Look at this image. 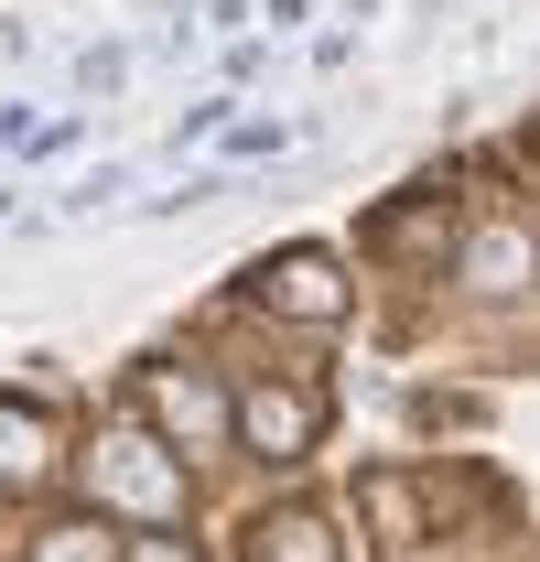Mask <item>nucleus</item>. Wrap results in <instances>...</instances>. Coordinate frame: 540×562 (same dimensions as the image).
I'll use <instances>...</instances> for the list:
<instances>
[{
  "mask_svg": "<svg viewBox=\"0 0 540 562\" xmlns=\"http://www.w3.org/2000/svg\"><path fill=\"white\" fill-rule=\"evenodd\" d=\"M109 195H131V162H98V173H87V184L66 195V216H98Z\"/></svg>",
  "mask_w": 540,
  "mask_h": 562,
  "instance_id": "11",
  "label": "nucleus"
},
{
  "mask_svg": "<svg viewBox=\"0 0 540 562\" xmlns=\"http://www.w3.org/2000/svg\"><path fill=\"white\" fill-rule=\"evenodd\" d=\"M227 443H249L260 465H303V454L325 443V390H303V379H249V390L227 401Z\"/></svg>",
  "mask_w": 540,
  "mask_h": 562,
  "instance_id": "2",
  "label": "nucleus"
},
{
  "mask_svg": "<svg viewBox=\"0 0 540 562\" xmlns=\"http://www.w3.org/2000/svg\"><path fill=\"white\" fill-rule=\"evenodd\" d=\"M22 562H120V530H109V508H76V519H44Z\"/></svg>",
  "mask_w": 540,
  "mask_h": 562,
  "instance_id": "9",
  "label": "nucleus"
},
{
  "mask_svg": "<svg viewBox=\"0 0 540 562\" xmlns=\"http://www.w3.org/2000/svg\"><path fill=\"white\" fill-rule=\"evenodd\" d=\"M44 476H55V422L0 401V497H33Z\"/></svg>",
  "mask_w": 540,
  "mask_h": 562,
  "instance_id": "7",
  "label": "nucleus"
},
{
  "mask_svg": "<svg viewBox=\"0 0 540 562\" xmlns=\"http://www.w3.org/2000/svg\"><path fill=\"white\" fill-rule=\"evenodd\" d=\"M140 412H151V443L162 454H216L227 443V390L205 368H151L140 379Z\"/></svg>",
  "mask_w": 540,
  "mask_h": 562,
  "instance_id": "4",
  "label": "nucleus"
},
{
  "mask_svg": "<svg viewBox=\"0 0 540 562\" xmlns=\"http://www.w3.org/2000/svg\"><path fill=\"white\" fill-rule=\"evenodd\" d=\"M249 303L281 314V325H346L357 281H346L336 249H281V260H249Z\"/></svg>",
  "mask_w": 540,
  "mask_h": 562,
  "instance_id": "3",
  "label": "nucleus"
},
{
  "mask_svg": "<svg viewBox=\"0 0 540 562\" xmlns=\"http://www.w3.org/2000/svg\"><path fill=\"white\" fill-rule=\"evenodd\" d=\"M454 281H465V292H530V227L497 216V227L454 238Z\"/></svg>",
  "mask_w": 540,
  "mask_h": 562,
  "instance_id": "6",
  "label": "nucleus"
},
{
  "mask_svg": "<svg viewBox=\"0 0 540 562\" xmlns=\"http://www.w3.org/2000/svg\"><path fill=\"white\" fill-rule=\"evenodd\" d=\"M368 238H379V249H410V260H443V249H454V206H443V195H432V206H401V216H379Z\"/></svg>",
  "mask_w": 540,
  "mask_h": 562,
  "instance_id": "10",
  "label": "nucleus"
},
{
  "mask_svg": "<svg viewBox=\"0 0 540 562\" xmlns=\"http://www.w3.org/2000/svg\"><path fill=\"white\" fill-rule=\"evenodd\" d=\"M76 76H87V87H98V98H109V87H120V76H131V55H120V44H98V55H87V66H76Z\"/></svg>",
  "mask_w": 540,
  "mask_h": 562,
  "instance_id": "12",
  "label": "nucleus"
},
{
  "mask_svg": "<svg viewBox=\"0 0 540 562\" xmlns=\"http://www.w3.org/2000/svg\"><path fill=\"white\" fill-rule=\"evenodd\" d=\"M22 131H33V109H11V98H0V151H11Z\"/></svg>",
  "mask_w": 540,
  "mask_h": 562,
  "instance_id": "14",
  "label": "nucleus"
},
{
  "mask_svg": "<svg viewBox=\"0 0 540 562\" xmlns=\"http://www.w3.org/2000/svg\"><path fill=\"white\" fill-rule=\"evenodd\" d=\"M87 487L98 508H120V519H151V530H173L184 519V454H162L151 432H98V454H87Z\"/></svg>",
  "mask_w": 540,
  "mask_h": 562,
  "instance_id": "1",
  "label": "nucleus"
},
{
  "mask_svg": "<svg viewBox=\"0 0 540 562\" xmlns=\"http://www.w3.org/2000/svg\"><path fill=\"white\" fill-rule=\"evenodd\" d=\"M238 562H346V541H336L325 508H260L249 541H238Z\"/></svg>",
  "mask_w": 540,
  "mask_h": 562,
  "instance_id": "5",
  "label": "nucleus"
},
{
  "mask_svg": "<svg viewBox=\"0 0 540 562\" xmlns=\"http://www.w3.org/2000/svg\"><path fill=\"white\" fill-rule=\"evenodd\" d=\"M357 508H368V530H379V541H432V519H421V487H410L401 465H379V476H357Z\"/></svg>",
  "mask_w": 540,
  "mask_h": 562,
  "instance_id": "8",
  "label": "nucleus"
},
{
  "mask_svg": "<svg viewBox=\"0 0 540 562\" xmlns=\"http://www.w3.org/2000/svg\"><path fill=\"white\" fill-rule=\"evenodd\" d=\"M120 562H205V552H184V541H140V552H120Z\"/></svg>",
  "mask_w": 540,
  "mask_h": 562,
  "instance_id": "13",
  "label": "nucleus"
}]
</instances>
